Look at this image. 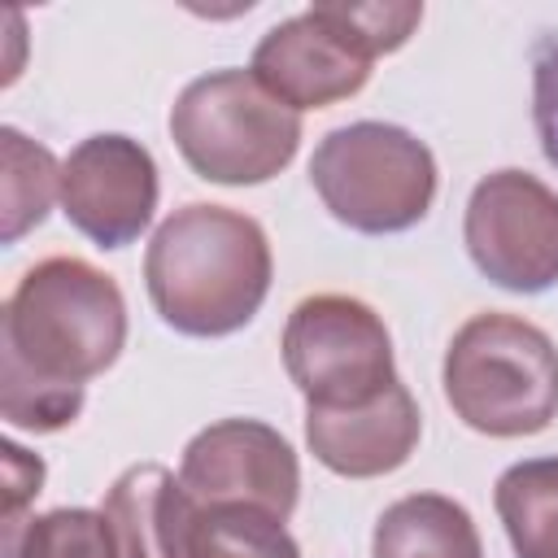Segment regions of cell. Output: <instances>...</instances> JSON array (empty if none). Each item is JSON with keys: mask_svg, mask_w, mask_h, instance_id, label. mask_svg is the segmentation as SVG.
<instances>
[{"mask_svg": "<svg viewBox=\"0 0 558 558\" xmlns=\"http://www.w3.org/2000/svg\"><path fill=\"white\" fill-rule=\"evenodd\" d=\"M418 427H423L418 405L401 379L366 405H349V410L305 405L310 453L327 471L349 475V480H371V475H388L405 466L418 445Z\"/></svg>", "mask_w": 558, "mask_h": 558, "instance_id": "obj_11", "label": "cell"}, {"mask_svg": "<svg viewBox=\"0 0 558 558\" xmlns=\"http://www.w3.org/2000/svg\"><path fill=\"white\" fill-rule=\"evenodd\" d=\"M493 506L519 558H558V458H527L501 471Z\"/></svg>", "mask_w": 558, "mask_h": 558, "instance_id": "obj_14", "label": "cell"}, {"mask_svg": "<svg viewBox=\"0 0 558 558\" xmlns=\"http://www.w3.org/2000/svg\"><path fill=\"white\" fill-rule=\"evenodd\" d=\"M179 480L201 510L253 506L288 523V514L296 510L301 466H296L292 445L270 423L222 418L187 440Z\"/></svg>", "mask_w": 558, "mask_h": 558, "instance_id": "obj_8", "label": "cell"}, {"mask_svg": "<svg viewBox=\"0 0 558 558\" xmlns=\"http://www.w3.org/2000/svg\"><path fill=\"white\" fill-rule=\"evenodd\" d=\"M0 148H4V227L0 240L17 244L31 227H39L48 218L52 196H61V166L52 161V153L35 140H26L17 126L0 131Z\"/></svg>", "mask_w": 558, "mask_h": 558, "instance_id": "obj_15", "label": "cell"}, {"mask_svg": "<svg viewBox=\"0 0 558 558\" xmlns=\"http://www.w3.org/2000/svg\"><path fill=\"white\" fill-rule=\"evenodd\" d=\"M144 283L166 327L231 336L270 292V240L240 209L183 205L157 227L144 253Z\"/></svg>", "mask_w": 558, "mask_h": 558, "instance_id": "obj_2", "label": "cell"}, {"mask_svg": "<svg viewBox=\"0 0 558 558\" xmlns=\"http://www.w3.org/2000/svg\"><path fill=\"white\" fill-rule=\"evenodd\" d=\"M532 122L545 161L558 170V35H545L532 52Z\"/></svg>", "mask_w": 558, "mask_h": 558, "instance_id": "obj_19", "label": "cell"}, {"mask_svg": "<svg viewBox=\"0 0 558 558\" xmlns=\"http://www.w3.org/2000/svg\"><path fill=\"white\" fill-rule=\"evenodd\" d=\"M170 135L201 179L248 187L275 179L296 157L301 113L275 100L248 70H214L179 92Z\"/></svg>", "mask_w": 558, "mask_h": 558, "instance_id": "obj_4", "label": "cell"}, {"mask_svg": "<svg viewBox=\"0 0 558 558\" xmlns=\"http://www.w3.org/2000/svg\"><path fill=\"white\" fill-rule=\"evenodd\" d=\"M126 344L122 288L83 257H48L22 275L0 318V410L22 432H61L83 384Z\"/></svg>", "mask_w": 558, "mask_h": 558, "instance_id": "obj_1", "label": "cell"}, {"mask_svg": "<svg viewBox=\"0 0 558 558\" xmlns=\"http://www.w3.org/2000/svg\"><path fill=\"white\" fill-rule=\"evenodd\" d=\"M61 209L100 248H126L153 222L157 161L131 135H87L61 161Z\"/></svg>", "mask_w": 558, "mask_h": 558, "instance_id": "obj_9", "label": "cell"}, {"mask_svg": "<svg viewBox=\"0 0 558 558\" xmlns=\"http://www.w3.org/2000/svg\"><path fill=\"white\" fill-rule=\"evenodd\" d=\"M0 558H118L105 514L61 506L4 527Z\"/></svg>", "mask_w": 558, "mask_h": 558, "instance_id": "obj_16", "label": "cell"}, {"mask_svg": "<svg viewBox=\"0 0 558 558\" xmlns=\"http://www.w3.org/2000/svg\"><path fill=\"white\" fill-rule=\"evenodd\" d=\"M310 183L336 222L362 235H392L432 209L436 157L392 122H349L318 140Z\"/></svg>", "mask_w": 558, "mask_h": 558, "instance_id": "obj_5", "label": "cell"}, {"mask_svg": "<svg viewBox=\"0 0 558 558\" xmlns=\"http://www.w3.org/2000/svg\"><path fill=\"white\" fill-rule=\"evenodd\" d=\"M100 514L118 558H192V523L201 506L187 497L183 480L157 462L122 471Z\"/></svg>", "mask_w": 558, "mask_h": 558, "instance_id": "obj_12", "label": "cell"}, {"mask_svg": "<svg viewBox=\"0 0 558 558\" xmlns=\"http://www.w3.org/2000/svg\"><path fill=\"white\" fill-rule=\"evenodd\" d=\"M445 397L484 436H536L558 414V349L514 314L466 318L445 349Z\"/></svg>", "mask_w": 558, "mask_h": 558, "instance_id": "obj_3", "label": "cell"}, {"mask_svg": "<svg viewBox=\"0 0 558 558\" xmlns=\"http://www.w3.org/2000/svg\"><path fill=\"white\" fill-rule=\"evenodd\" d=\"M192 558H301V549L266 510L209 506L192 523Z\"/></svg>", "mask_w": 558, "mask_h": 558, "instance_id": "obj_17", "label": "cell"}, {"mask_svg": "<svg viewBox=\"0 0 558 558\" xmlns=\"http://www.w3.org/2000/svg\"><path fill=\"white\" fill-rule=\"evenodd\" d=\"M462 240L484 279L506 292L558 283V196L527 170H493L475 183Z\"/></svg>", "mask_w": 558, "mask_h": 558, "instance_id": "obj_7", "label": "cell"}, {"mask_svg": "<svg viewBox=\"0 0 558 558\" xmlns=\"http://www.w3.org/2000/svg\"><path fill=\"white\" fill-rule=\"evenodd\" d=\"M248 74L275 100L301 113V109H327L362 92L371 78V57L353 48V39L318 4H310L305 13L262 35V44L253 48Z\"/></svg>", "mask_w": 558, "mask_h": 558, "instance_id": "obj_10", "label": "cell"}, {"mask_svg": "<svg viewBox=\"0 0 558 558\" xmlns=\"http://www.w3.org/2000/svg\"><path fill=\"white\" fill-rule=\"evenodd\" d=\"M39 484H44V462L22 445L4 440V527L22 523V506L39 493Z\"/></svg>", "mask_w": 558, "mask_h": 558, "instance_id": "obj_20", "label": "cell"}, {"mask_svg": "<svg viewBox=\"0 0 558 558\" xmlns=\"http://www.w3.org/2000/svg\"><path fill=\"white\" fill-rule=\"evenodd\" d=\"M318 9L371 61L384 52H397L423 22V4H414V0H318Z\"/></svg>", "mask_w": 558, "mask_h": 558, "instance_id": "obj_18", "label": "cell"}, {"mask_svg": "<svg viewBox=\"0 0 558 558\" xmlns=\"http://www.w3.org/2000/svg\"><path fill=\"white\" fill-rule=\"evenodd\" d=\"M375 558H484L471 514L440 493H414L392 501L371 541Z\"/></svg>", "mask_w": 558, "mask_h": 558, "instance_id": "obj_13", "label": "cell"}, {"mask_svg": "<svg viewBox=\"0 0 558 558\" xmlns=\"http://www.w3.org/2000/svg\"><path fill=\"white\" fill-rule=\"evenodd\" d=\"M283 366L305 405L349 410L397 384L384 318L344 292L305 296L283 327Z\"/></svg>", "mask_w": 558, "mask_h": 558, "instance_id": "obj_6", "label": "cell"}]
</instances>
